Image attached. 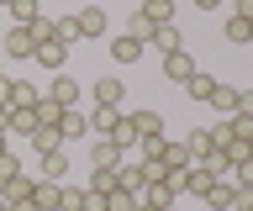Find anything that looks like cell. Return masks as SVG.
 <instances>
[{"label":"cell","instance_id":"d590c367","mask_svg":"<svg viewBox=\"0 0 253 211\" xmlns=\"http://www.w3.org/2000/svg\"><path fill=\"white\" fill-rule=\"evenodd\" d=\"M206 132H211V148H227V143H232V127H227V122H216V127H206Z\"/></svg>","mask_w":253,"mask_h":211},{"label":"cell","instance_id":"836d02e7","mask_svg":"<svg viewBox=\"0 0 253 211\" xmlns=\"http://www.w3.org/2000/svg\"><path fill=\"white\" fill-rule=\"evenodd\" d=\"M106 211H137V195H132V190H111L106 195Z\"/></svg>","mask_w":253,"mask_h":211},{"label":"cell","instance_id":"9c48e42d","mask_svg":"<svg viewBox=\"0 0 253 211\" xmlns=\"http://www.w3.org/2000/svg\"><path fill=\"white\" fill-rule=\"evenodd\" d=\"M32 64H42L47 74H63V64H69V48H63V42H37Z\"/></svg>","mask_w":253,"mask_h":211},{"label":"cell","instance_id":"44dd1931","mask_svg":"<svg viewBox=\"0 0 253 211\" xmlns=\"http://www.w3.org/2000/svg\"><path fill=\"white\" fill-rule=\"evenodd\" d=\"M58 190H63V185L37 179V185H32V206H37V211H58Z\"/></svg>","mask_w":253,"mask_h":211},{"label":"cell","instance_id":"7bdbcfd3","mask_svg":"<svg viewBox=\"0 0 253 211\" xmlns=\"http://www.w3.org/2000/svg\"><path fill=\"white\" fill-rule=\"evenodd\" d=\"M0 153H11V148H5V132H0Z\"/></svg>","mask_w":253,"mask_h":211},{"label":"cell","instance_id":"d4e9b609","mask_svg":"<svg viewBox=\"0 0 253 211\" xmlns=\"http://www.w3.org/2000/svg\"><path fill=\"white\" fill-rule=\"evenodd\" d=\"M84 190H95V195L122 190V185H116V169H90V174H84Z\"/></svg>","mask_w":253,"mask_h":211},{"label":"cell","instance_id":"1f68e13d","mask_svg":"<svg viewBox=\"0 0 253 211\" xmlns=\"http://www.w3.org/2000/svg\"><path fill=\"white\" fill-rule=\"evenodd\" d=\"M11 132L16 137H32L37 132V111H11Z\"/></svg>","mask_w":253,"mask_h":211},{"label":"cell","instance_id":"7a4b0ae2","mask_svg":"<svg viewBox=\"0 0 253 211\" xmlns=\"http://www.w3.org/2000/svg\"><path fill=\"white\" fill-rule=\"evenodd\" d=\"M84 122H90V137H116L122 122H126V111H122V106H90Z\"/></svg>","mask_w":253,"mask_h":211},{"label":"cell","instance_id":"e575fe53","mask_svg":"<svg viewBox=\"0 0 253 211\" xmlns=\"http://www.w3.org/2000/svg\"><path fill=\"white\" fill-rule=\"evenodd\" d=\"M126 37H137L142 48H148V37H153V27H148V16H142V11H137L132 21H126Z\"/></svg>","mask_w":253,"mask_h":211},{"label":"cell","instance_id":"ab89813d","mask_svg":"<svg viewBox=\"0 0 253 211\" xmlns=\"http://www.w3.org/2000/svg\"><path fill=\"white\" fill-rule=\"evenodd\" d=\"M237 111H248V116H253V90H237Z\"/></svg>","mask_w":253,"mask_h":211},{"label":"cell","instance_id":"f35d334b","mask_svg":"<svg viewBox=\"0 0 253 211\" xmlns=\"http://www.w3.org/2000/svg\"><path fill=\"white\" fill-rule=\"evenodd\" d=\"M232 5H237L232 16H243V21H253V0H232Z\"/></svg>","mask_w":253,"mask_h":211},{"label":"cell","instance_id":"4dcf8cb0","mask_svg":"<svg viewBox=\"0 0 253 211\" xmlns=\"http://www.w3.org/2000/svg\"><path fill=\"white\" fill-rule=\"evenodd\" d=\"M58 211H84V185H63L58 190Z\"/></svg>","mask_w":253,"mask_h":211},{"label":"cell","instance_id":"3957f363","mask_svg":"<svg viewBox=\"0 0 253 211\" xmlns=\"http://www.w3.org/2000/svg\"><path fill=\"white\" fill-rule=\"evenodd\" d=\"M42 95H47V100H58L63 111H69V106H79V95H84V84H79L74 74H53V80L42 84Z\"/></svg>","mask_w":253,"mask_h":211},{"label":"cell","instance_id":"52a82bcc","mask_svg":"<svg viewBox=\"0 0 253 211\" xmlns=\"http://www.w3.org/2000/svg\"><path fill=\"white\" fill-rule=\"evenodd\" d=\"M195 69H201V64H195V58H190L185 48H174V53H164V80H169V84H185L190 74H195Z\"/></svg>","mask_w":253,"mask_h":211},{"label":"cell","instance_id":"e0dca14e","mask_svg":"<svg viewBox=\"0 0 253 211\" xmlns=\"http://www.w3.org/2000/svg\"><path fill=\"white\" fill-rule=\"evenodd\" d=\"M148 42L158 48V58H164V53H174V48H185V37H179V21H169V27H153V37H148Z\"/></svg>","mask_w":253,"mask_h":211},{"label":"cell","instance_id":"f546056e","mask_svg":"<svg viewBox=\"0 0 253 211\" xmlns=\"http://www.w3.org/2000/svg\"><path fill=\"white\" fill-rule=\"evenodd\" d=\"M158 164H164V169H190V164H195V159H190V148H185V143H169V148H164V159H158Z\"/></svg>","mask_w":253,"mask_h":211},{"label":"cell","instance_id":"4fadbf2b","mask_svg":"<svg viewBox=\"0 0 253 211\" xmlns=\"http://www.w3.org/2000/svg\"><path fill=\"white\" fill-rule=\"evenodd\" d=\"M27 143H32V153H37V159H42V153H63V132H58V127H37Z\"/></svg>","mask_w":253,"mask_h":211},{"label":"cell","instance_id":"2e32d148","mask_svg":"<svg viewBox=\"0 0 253 211\" xmlns=\"http://www.w3.org/2000/svg\"><path fill=\"white\" fill-rule=\"evenodd\" d=\"M111 58H116V64H137V58H142V42H137V37H126V32H116V37H111Z\"/></svg>","mask_w":253,"mask_h":211},{"label":"cell","instance_id":"bcb514c9","mask_svg":"<svg viewBox=\"0 0 253 211\" xmlns=\"http://www.w3.org/2000/svg\"><path fill=\"white\" fill-rule=\"evenodd\" d=\"M248 211H253V201H248Z\"/></svg>","mask_w":253,"mask_h":211},{"label":"cell","instance_id":"ffe728a7","mask_svg":"<svg viewBox=\"0 0 253 211\" xmlns=\"http://www.w3.org/2000/svg\"><path fill=\"white\" fill-rule=\"evenodd\" d=\"M137 11L148 16V27H169L174 21V0H142Z\"/></svg>","mask_w":253,"mask_h":211},{"label":"cell","instance_id":"ac0fdd59","mask_svg":"<svg viewBox=\"0 0 253 211\" xmlns=\"http://www.w3.org/2000/svg\"><path fill=\"white\" fill-rule=\"evenodd\" d=\"M232 195H237L232 179H216V185L206 190V211H232Z\"/></svg>","mask_w":253,"mask_h":211},{"label":"cell","instance_id":"ba28073f","mask_svg":"<svg viewBox=\"0 0 253 211\" xmlns=\"http://www.w3.org/2000/svg\"><path fill=\"white\" fill-rule=\"evenodd\" d=\"M211 185H216V174H211L206 164H190L185 174H179V190H190L195 201H206V190H211Z\"/></svg>","mask_w":253,"mask_h":211},{"label":"cell","instance_id":"cb8c5ba5","mask_svg":"<svg viewBox=\"0 0 253 211\" xmlns=\"http://www.w3.org/2000/svg\"><path fill=\"white\" fill-rule=\"evenodd\" d=\"M53 42H63V48L84 42V37H79V21H74V16H53Z\"/></svg>","mask_w":253,"mask_h":211},{"label":"cell","instance_id":"5b68a950","mask_svg":"<svg viewBox=\"0 0 253 211\" xmlns=\"http://www.w3.org/2000/svg\"><path fill=\"white\" fill-rule=\"evenodd\" d=\"M126 127L137 132V137H158V132H169V122H164V111L142 106V111H126Z\"/></svg>","mask_w":253,"mask_h":211},{"label":"cell","instance_id":"603a6c76","mask_svg":"<svg viewBox=\"0 0 253 211\" xmlns=\"http://www.w3.org/2000/svg\"><path fill=\"white\" fill-rule=\"evenodd\" d=\"M42 16V0H11V27H32Z\"/></svg>","mask_w":253,"mask_h":211},{"label":"cell","instance_id":"30bf717a","mask_svg":"<svg viewBox=\"0 0 253 211\" xmlns=\"http://www.w3.org/2000/svg\"><path fill=\"white\" fill-rule=\"evenodd\" d=\"M122 159H126V153L111 143V137H95V143H90V169H116Z\"/></svg>","mask_w":253,"mask_h":211},{"label":"cell","instance_id":"ee69618b","mask_svg":"<svg viewBox=\"0 0 253 211\" xmlns=\"http://www.w3.org/2000/svg\"><path fill=\"white\" fill-rule=\"evenodd\" d=\"M0 5H11V0H0Z\"/></svg>","mask_w":253,"mask_h":211},{"label":"cell","instance_id":"d6a6232c","mask_svg":"<svg viewBox=\"0 0 253 211\" xmlns=\"http://www.w3.org/2000/svg\"><path fill=\"white\" fill-rule=\"evenodd\" d=\"M227 127H232V137L248 143V137H253V116H248V111H232V116H227Z\"/></svg>","mask_w":253,"mask_h":211},{"label":"cell","instance_id":"5bb4252c","mask_svg":"<svg viewBox=\"0 0 253 211\" xmlns=\"http://www.w3.org/2000/svg\"><path fill=\"white\" fill-rule=\"evenodd\" d=\"M206 106H211V111L227 122V116L237 111V84H221V80H216V90H211V100H206Z\"/></svg>","mask_w":253,"mask_h":211},{"label":"cell","instance_id":"277c9868","mask_svg":"<svg viewBox=\"0 0 253 211\" xmlns=\"http://www.w3.org/2000/svg\"><path fill=\"white\" fill-rule=\"evenodd\" d=\"M0 53H5V58H32V53H37V37H32V27H11V32L0 37Z\"/></svg>","mask_w":253,"mask_h":211},{"label":"cell","instance_id":"74e56055","mask_svg":"<svg viewBox=\"0 0 253 211\" xmlns=\"http://www.w3.org/2000/svg\"><path fill=\"white\" fill-rule=\"evenodd\" d=\"M84 211H106V195H95V190H84Z\"/></svg>","mask_w":253,"mask_h":211},{"label":"cell","instance_id":"4316f807","mask_svg":"<svg viewBox=\"0 0 253 211\" xmlns=\"http://www.w3.org/2000/svg\"><path fill=\"white\" fill-rule=\"evenodd\" d=\"M32 111H37V127H58V122H63V106H58V100H37V106H32Z\"/></svg>","mask_w":253,"mask_h":211},{"label":"cell","instance_id":"7c38bea8","mask_svg":"<svg viewBox=\"0 0 253 211\" xmlns=\"http://www.w3.org/2000/svg\"><path fill=\"white\" fill-rule=\"evenodd\" d=\"M58 132H63V143L90 137V122H84V111H79V106H69V111H63V122H58Z\"/></svg>","mask_w":253,"mask_h":211},{"label":"cell","instance_id":"9a60e30c","mask_svg":"<svg viewBox=\"0 0 253 211\" xmlns=\"http://www.w3.org/2000/svg\"><path fill=\"white\" fill-rule=\"evenodd\" d=\"M63 174H69V153H42V159H37V179L63 185Z\"/></svg>","mask_w":253,"mask_h":211},{"label":"cell","instance_id":"8fae6325","mask_svg":"<svg viewBox=\"0 0 253 211\" xmlns=\"http://www.w3.org/2000/svg\"><path fill=\"white\" fill-rule=\"evenodd\" d=\"M79 21V37H106V5H84V11H74Z\"/></svg>","mask_w":253,"mask_h":211},{"label":"cell","instance_id":"6da1fadb","mask_svg":"<svg viewBox=\"0 0 253 211\" xmlns=\"http://www.w3.org/2000/svg\"><path fill=\"white\" fill-rule=\"evenodd\" d=\"M37 100H42V84H32V80H5V90H0L5 111H32Z\"/></svg>","mask_w":253,"mask_h":211},{"label":"cell","instance_id":"f6af8a7d","mask_svg":"<svg viewBox=\"0 0 253 211\" xmlns=\"http://www.w3.org/2000/svg\"><path fill=\"white\" fill-rule=\"evenodd\" d=\"M0 84H5V74H0Z\"/></svg>","mask_w":253,"mask_h":211},{"label":"cell","instance_id":"b9f144b4","mask_svg":"<svg viewBox=\"0 0 253 211\" xmlns=\"http://www.w3.org/2000/svg\"><path fill=\"white\" fill-rule=\"evenodd\" d=\"M190 5H201V11H216V5H221V0H190Z\"/></svg>","mask_w":253,"mask_h":211},{"label":"cell","instance_id":"83f0119b","mask_svg":"<svg viewBox=\"0 0 253 211\" xmlns=\"http://www.w3.org/2000/svg\"><path fill=\"white\" fill-rule=\"evenodd\" d=\"M164 148H169V132H158V137H137V159H164Z\"/></svg>","mask_w":253,"mask_h":211},{"label":"cell","instance_id":"7402d4cb","mask_svg":"<svg viewBox=\"0 0 253 211\" xmlns=\"http://www.w3.org/2000/svg\"><path fill=\"white\" fill-rule=\"evenodd\" d=\"M211 90H216V74H206V69H195L185 80V95L190 100H211Z\"/></svg>","mask_w":253,"mask_h":211},{"label":"cell","instance_id":"8992f818","mask_svg":"<svg viewBox=\"0 0 253 211\" xmlns=\"http://www.w3.org/2000/svg\"><path fill=\"white\" fill-rule=\"evenodd\" d=\"M32 185H37V174L21 169V174H11L5 185H0V201H5V206H27V201H32Z\"/></svg>","mask_w":253,"mask_h":211},{"label":"cell","instance_id":"8d00e7d4","mask_svg":"<svg viewBox=\"0 0 253 211\" xmlns=\"http://www.w3.org/2000/svg\"><path fill=\"white\" fill-rule=\"evenodd\" d=\"M11 174H21V164H16V153H0V185H5Z\"/></svg>","mask_w":253,"mask_h":211},{"label":"cell","instance_id":"d6986e66","mask_svg":"<svg viewBox=\"0 0 253 211\" xmlns=\"http://www.w3.org/2000/svg\"><path fill=\"white\" fill-rule=\"evenodd\" d=\"M122 90H126V84H122V80H111V74H106V80H95V84H90L95 106H122Z\"/></svg>","mask_w":253,"mask_h":211},{"label":"cell","instance_id":"f1b7e54d","mask_svg":"<svg viewBox=\"0 0 253 211\" xmlns=\"http://www.w3.org/2000/svg\"><path fill=\"white\" fill-rule=\"evenodd\" d=\"M185 148H190V159H206V153H216V148H211V132H206V127H190Z\"/></svg>","mask_w":253,"mask_h":211},{"label":"cell","instance_id":"484cf974","mask_svg":"<svg viewBox=\"0 0 253 211\" xmlns=\"http://www.w3.org/2000/svg\"><path fill=\"white\" fill-rule=\"evenodd\" d=\"M221 37H227V42H237V48H248V42H253V21L227 16V32H221Z\"/></svg>","mask_w":253,"mask_h":211},{"label":"cell","instance_id":"60d3db41","mask_svg":"<svg viewBox=\"0 0 253 211\" xmlns=\"http://www.w3.org/2000/svg\"><path fill=\"white\" fill-rule=\"evenodd\" d=\"M0 132H5V137H11V111H5V106H0Z\"/></svg>","mask_w":253,"mask_h":211}]
</instances>
